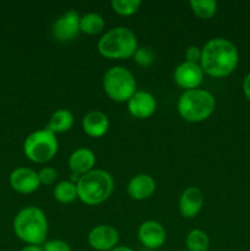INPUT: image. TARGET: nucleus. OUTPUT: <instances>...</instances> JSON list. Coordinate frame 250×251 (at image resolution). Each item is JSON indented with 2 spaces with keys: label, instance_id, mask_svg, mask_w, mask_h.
<instances>
[{
  "label": "nucleus",
  "instance_id": "f257e3e1",
  "mask_svg": "<svg viewBox=\"0 0 250 251\" xmlns=\"http://www.w3.org/2000/svg\"><path fill=\"white\" fill-rule=\"evenodd\" d=\"M239 63L238 48L229 39L216 37L206 42L201 48L200 66L203 74L215 78L229 76Z\"/></svg>",
  "mask_w": 250,
  "mask_h": 251
},
{
  "label": "nucleus",
  "instance_id": "f03ea898",
  "mask_svg": "<svg viewBox=\"0 0 250 251\" xmlns=\"http://www.w3.org/2000/svg\"><path fill=\"white\" fill-rule=\"evenodd\" d=\"M14 233L26 245H42L47 242L48 220L41 208L27 206L16 213L12 222Z\"/></svg>",
  "mask_w": 250,
  "mask_h": 251
},
{
  "label": "nucleus",
  "instance_id": "7ed1b4c3",
  "mask_svg": "<svg viewBox=\"0 0 250 251\" xmlns=\"http://www.w3.org/2000/svg\"><path fill=\"white\" fill-rule=\"evenodd\" d=\"M77 199L87 206H97L109 199L114 190V180L108 172L93 169L76 181Z\"/></svg>",
  "mask_w": 250,
  "mask_h": 251
},
{
  "label": "nucleus",
  "instance_id": "20e7f679",
  "mask_svg": "<svg viewBox=\"0 0 250 251\" xmlns=\"http://www.w3.org/2000/svg\"><path fill=\"white\" fill-rule=\"evenodd\" d=\"M139 48L137 37L127 27H113L98 41L97 49L102 56L110 60L132 58Z\"/></svg>",
  "mask_w": 250,
  "mask_h": 251
},
{
  "label": "nucleus",
  "instance_id": "39448f33",
  "mask_svg": "<svg viewBox=\"0 0 250 251\" xmlns=\"http://www.w3.org/2000/svg\"><path fill=\"white\" fill-rule=\"evenodd\" d=\"M178 113L185 122L201 123L208 119L216 109L213 95L202 88L184 91L178 100Z\"/></svg>",
  "mask_w": 250,
  "mask_h": 251
},
{
  "label": "nucleus",
  "instance_id": "423d86ee",
  "mask_svg": "<svg viewBox=\"0 0 250 251\" xmlns=\"http://www.w3.org/2000/svg\"><path fill=\"white\" fill-rule=\"evenodd\" d=\"M103 90L114 102H127L136 92V80L124 66H113L103 76Z\"/></svg>",
  "mask_w": 250,
  "mask_h": 251
},
{
  "label": "nucleus",
  "instance_id": "0eeeda50",
  "mask_svg": "<svg viewBox=\"0 0 250 251\" xmlns=\"http://www.w3.org/2000/svg\"><path fill=\"white\" fill-rule=\"evenodd\" d=\"M59 149L56 135L48 129L33 131L25 139L24 153L33 163H46L55 157Z\"/></svg>",
  "mask_w": 250,
  "mask_h": 251
},
{
  "label": "nucleus",
  "instance_id": "6e6552de",
  "mask_svg": "<svg viewBox=\"0 0 250 251\" xmlns=\"http://www.w3.org/2000/svg\"><path fill=\"white\" fill-rule=\"evenodd\" d=\"M80 19V14L75 10H69V11L61 14L51 26L53 38L61 43L74 41L81 33Z\"/></svg>",
  "mask_w": 250,
  "mask_h": 251
},
{
  "label": "nucleus",
  "instance_id": "1a4fd4ad",
  "mask_svg": "<svg viewBox=\"0 0 250 251\" xmlns=\"http://www.w3.org/2000/svg\"><path fill=\"white\" fill-rule=\"evenodd\" d=\"M88 245L96 251H110L118 247L119 233L109 225H100L90 230L87 235Z\"/></svg>",
  "mask_w": 250,
  "mask_h": 251
},
{
  "label": "nucleus",
  "instance_id": "9d476101",
  "mask_svg": "<svg viewBox=\"0 0 250 251\" xmlns=\"http://www.w3.org/2000/svg\"><path fill=\"white\" fill-rule=\"evenodd\" d=\"M203 71L200 64L183 61L174 70V81L184 91L195 90L203 81Z\"/></svg>",
  "mask_w": 250,
  "mask_h": 251
},
{
  "label": "nucleus",
  "instance_id": "9b49d317",
  "mask_svg": "<svg viewBox=\"0 0 250 251\" xmlns=\"http://www.w3.org/2000/svg\"><path fill=\"white\" fill-rule=\"evenodd\" d=\"M10 186L19 194H32L41 186L38 173L27 167H17L10 174Z\"/></svg>",
  "mask_w": 250,
  "mask_h": 251
},
{
  "label": "nucleus",
  "instance_id": "f8f14e48",
  "mask_svg": "<svg viewBox=\"0 0 250 251\" xmlns=\"http://www.w3.org/2000/svg\"><path fill=\"white\" fill-rule=\"evenodd\" d=\"M139 242L150 250L159 249L167 240V232L163 226L156 221H145L137 230Z\"/></svg>",
  "mask_w": 250,
  "mask_h": 251
},
{
  "label": "nucleus",
  "instance_id": "ddd939ff",
  "mask_svg": "<svg viewBox=\"0 0 250 251\" xmlns=\"http://www.w3.org/2000/svg\"><path fill=\"white\" fill-rule=\"evenodd\" d=\"M126 103L131 117L141 120L151 117L157 108L156 98L146 91H136Z\"/></svg>",
  "mask_w": 250,
  "mask_h": 251
},
{
  "label": "nucleus",
  "instance_id": "4468645a",
  "mask_svg": "<svg viewBox=\"0 0 250 251\" xmlns=\"http://www.w3.org/2000/svg\"><path fill=\"white\" fill-rule=\"evenodd\" d=\"M203 206V194L196 186H189L179 198V212L184 218H195Z\"/></svg>",
  "mask_w": 250,
  "mask_h": 251
},
{
  "label": "nucleus",
  "instance_id": "2eb2a0df",
  "mask_svg": "<svg viewBox=\"0 0 250 251\" xmlns=\"http://www.w3.org/2000/svg\"><path fill=\"white\" fill-rule=\"evenodd\" d=\"M69 168H70L73 176L80 178L83 174L95 169L96 164V154L93 151L86 147L75 150L69 157Z\"/></svg>",
  "mask_w": 250,
  "mask_h": 251
},
{
  "label": "nucleus",
  "instance_id": "dca6fc26",
  "mask_svg": "<svg viewBox=\"0 0 250 251\" xmlns=\"http://www.w3.org/2000/svg\"><path fill=\"white\" fill-rule=\"evenodd\" d=\"M127 194L135 201H144L156 191V181L149 174H136L127 183Z\"/></svg>",
  "mask_w": 250,
  "mask_h": 251
},
{
  "label": "nucleus",
  "instance_id": "f3484780",
  "mask_svg": "<svg viewBox=\"0 0 250 251\" xmlns=\"http://www.w3.org/2000/svg\"><path fill=\"white\" fill-rule=\"evenodd\" d=\"M82 130L92 139L104 136L109 130V119L100 110H91L82 118Z\"/></svg>",
  "mask_w": 250,
  "mask_h": 251
},
{
  "label": "nucleus",
  "instance_id": "a211bd4d",
  "mask_svg": "<svg viewBox=\"0 0 250 251\" xmlns=\"http://www.w3.org/2000/svg\"><path fill=\"white\" fill-rule=\"evenodd\" d=\"M74 125V115L68 109H58L51 114L47 129L53 134H63L69 131Z\"/></svg>",
  "mask_w": 250,
  "mask_h": 251
},
{
  "label": "nucleus",
  "instance_id": "6ab92c4d",
  "mask_svg": "<svg viewBox=\"0 0 250 251\" xmlns=\"http://www.w3.org/2000/svg\"><path fill=\"white\" fill-rule=\"evenodd\" d=\"M104 19L97 12H88L80 19V32L88 36H96L100 33L104 29Z\"/></svg>",
  "mask_w": 250,
  "mask_h": 251
},
{
  "label": "nucleus",
  "instance_id": "aec40b11",
  "mask_svg": "<svg viewBox=\"0 0 250 251\" xmlns=\"http://www.w3.org/2000/svg\"><path fill=\"white\" fill-rule=\"evenodd\" d=\"M53 196L58 202L60 203H71L77 199V189L76 184L73 181L64 180L54 186Z\"/></svg>",
  "mask_w": 250,
  "mask_h": 251
},
{
  "label": "nucleus",
  "instance_id": "412c9836",
  "mask_svg": "<svg viewBox=\"0 0 250 251\" xmlns=\"http://www.w3.org/2000/svg\"><path fill=\"white\" fill-rule=\"evenodd\" d=\"M185 244L186 251H208L210 238L202 229H193L186 235Z\"/></svg>",
  "mask_w": 250,
  "mask_h": 251
},
{
  "label": "nucleus",
  "instance_id": "4be33fe9",
  "mask_svg": "<svg viewBox=\"0 0 250 251\" xmlns=\"http://www.w3.org/2000/svg\"><path fill=\"white\" fill-rule=\"evenodd\" d=\"M191 11L201 20H210L217 12V2L215 0H190Z\"/></svg>",
  "mask_w": 250,
  "mask_h": 251
},
{
  "label": "nucleus",
  "instance_id": "5701e85b",
  "mask_svg": "<svg viewBox=\"0 0 250 251\" xmlns=\"http://www.w3.org/2000/svg\"><path fill=\"white\" fill-rule=\"evenodd\" d=\"M110 6L113 11L120 16H131L139 11L141 1L140 0H112Z\"/></svg>",
  "mask_w": 250,
  "mask_h": 251
},
{
  "label": "nucleus",
  "instance_id": "b1692460",
  "mask_svg": "<svg viewBox=\"0 0 250 251\" xmlns=\"http://www.w3.org/2000/svg\"><path fill=\"white\" fill-rule=\"evenodd\" d=\"M132 58L142 68H147V66H150L153 63V53L149 48H145V47L137 48Z\"/></svg>",
  "mask_w": 250,
  "mask_h": 251
},
{
  "label": "nucleus",
  "instance_id": "393cba45",
  "mask_svg": "<svg viewBox=\"0 0 250 251\" xmlns=\"http://www.w3.org/2000/svg\"><path fill=\"white\" fill-rule=\"evenodd\" d=\"M39 181L41 184H44V185H51L56 181L58 179V172L56 169L51 168V167H44L41 171L38 172Z\"/></svg>",
  "mask_w": 250,
  "mask_h": 251
},
{
  "label": "nucleus",
  "instance_id": "a878e982",
  "mask_svg": "<svg viewBox=\"0 0 250 251\" xmlns=\"http://www.w3.org/2000/svg\"><path fill=\"white\" fill-rule=\"evenodd\" d=\"M43 251H73L69 243L64 242L61 239H51L47 240L43 245H42Z\"/></svg>",
  "mask_w": 250,
  "mask_h": 251
},
{
  "label": "nucleus",
  "instance_id": "bb28decb",
  "mask_svg": "<svg viewBox=\"0 0 250 251\" xmlns=\"http://www.w3.org/2000/svg\"><path fill=\"white\" fill-rule=\"evenodd\" d=\"M201 59V48L198 46H190L185 50V61L199 64Z\"/></svg>",
  "mask_w": 250,
  "mask_h": 251
},
{
  "label": "nucleus",
  "instance_id": "cd10ccee",
  "mask_svg": "<svg viewBox=\"0 0 250 251\" xmlns=\"http://www.w3.org/2000/svg\"><path fill=\"white\" fill-rule=\"evenodd\" d=\"M243 93H244L248 102L250 103V73H248L243 80Z\"/></svg>",
  "mask_w": 250,
  "mask_h": 251
},
{
  "label": "nucleus",
  "instance_id": "c85d7f7f",
  "mask_svg": "<svg viewBox=\"0 0 250 251\" xmlns=\"http://www.w3.org/2000/svg\"><path fill=\"white\" fill-rule=\"evenodd\" d=\"M21 251H43V249L39 245H26L22 248Z\"/></svg>",
  "mask_w": 250,
  "mask_h": 251
},
{
  "label": "nucleus",
  "instance_id": "c756f323",
  "mask_svg": "<svg viewBox=\"0 0 250 251\" xmlns=\"http://www.w3.org/2000/svg\"><path fill=\"white\" fill-rule=\"evenodd\" d=\"M110 251H135V250L132 249V248L126 247V245H118V247H115L114 249Z\"/></svg>",
  "mask_w": 250,
  "mask_h": 251
}]
</instances>
